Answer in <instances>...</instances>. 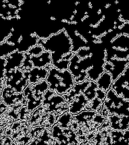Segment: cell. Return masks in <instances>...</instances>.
Instances as JSON below:
<instances>
[{"label": "cell", "mask_w": 129, "mask_h": 145, "mask_svg": "<svg viewBox=\"0 0 129 145\" xmlns=\"http://www.w3.org/2000/svg\"><path fill=\"white\" fill-rule=\"evenodd\" d=\"M107 118L92 110H83L72 118V129L77 135H87L96 130L104 122Z\"/></svg>", "instance_id": "obj_1"}, {"label": "cell", "mask_w": 129, "mask_h": 145, "mask_svg": "<svg viewBox=\"0 0 129 145\" xmlns=\"http://www.w3.org/2000/svg\"><path fill=\"white\" fill-rule=\"evenodd\" d=\"M46 81L49 84V89L61 95L68 93L75 84L72 75L68 69L61 71L53 66L49 71Z\"/></svg>", "instance_id": "obj_2"}, {"label": "cell", "mask_w": 129, "mask_h": 145, "mask_svg": "<svg viewBox=\"0 0 129 145\" xmlns=\"http://www.w3.org/2000/svg\"><path fill=\"white\" fill-rule=\"evenodd\" d=\"M37 45L41 46L45 51L63 54L72 52V49L71 38L64 28L46 40L39 39Z\"/></svg>", "instance_id": "obj_3"}, {"label": "cell", "mask_w": 129, "mask_h": 145, "mask_svg": "<svg viewBox=\"0 0 129 145\" xmlns=\"http://www.w3.org/2000/svg\"><path fill=\"white\" fill-rule=\"evenodd\" d=\"M129 112V101L118 96L111 88L108 90L103 102L101 115L105 118L112 115H126Z\"/></svg>", "instance_id": "obj_4"}, {"label": "cell", "mask_w": 129, "mask_h": 145, "mask_svg": "<svg viewBox=\"0 0 129 145\" xmlns=\"http://www.w3.org/2000/svg\"><path fill=\"white\" fill-rule=\"evenodd\" d=\"M49 87V84L44 80L37 84H28L25 88L23 93L27 100L28 109L32 113L42 105L44 96Z\"/></svg>", "instance_id": "obj_5"}, {"label": "cell", "mask_w": 129, "mask_h": 145, "mask_svg": "<svg viewBox=\"0 0 129 145\" xmlns=\"http://www.w3.org/2000/svg\"><path fill=\"white\" fill-rule=\"evenodd\" d=\"M68 104L63 95L54 91L48 89L44 96L42 105L47 108L50 113L57 117L68 111Z\"/></svg>", "instance_id": "obj_6"}, {"label": "cell", "mask_w": 129, "mask_h": 145, "mask_svg": "<svg viewBox=\"0 0 129 145\" xmlns=\"http://www.w3.org/2000/svg\"><path fill=\"white\" fill-rule=\"evenodd\" d=\"M91 65V56L83 59H80L76 54L73 56L68 69L72 75L75 83H82L86 79L87 70Z\"/></svg>", "instance_id": "obj_7"}, {"label": "cell", "mask_w": 129, "mask_h": 145, "mask_svg": "<svg viewBox=\"0 0 129 145\" xmlns=\"http://www.w3.org/2000/svg\"><path fill=\"white\" fill-rule=\"evenodd\" d=\"M1 64L2 69L4 70L6 86L13 88L16 93L23 92L29 84L28 80L25 77L23 72L18 68L5 69L2 62Z\"/></svg>", "instance_id": "obj_8"}, {"label": "cell", "mask_w": 129, "mask_h": 145, "mask_svg": "<svg viewBox=\"0 0 129 145\" xmlns=\"http://www.w3.org/2000/svg\"><path fill=\"white\" fill-rule=\"evenodd\" d=\"M29 123L31 127L44 126L52 130L54 125L57 123V117L50 113L45 106L41 105L36 109L32 113Z\"/></svg>", "instance_id": "obj_9"}, {"label": "cell", "mask_w": 129, "mask_h": 145, "mask_svg": "<svg viewBox=\"0 0 129 145\" xmlns=\"http://www.w3.org/2000/svg\"><path fill=\"white\" fill-rule=\"evenodd\" d=\"M11 136L16 145H28L31 142V127L28 122H22L20 120L14 121Z\"/></svg>", "instance_id": "obj_10"}, {"label": "cell", "mask_w": 129, "mask_h": 145, "mask_svg": "<svg viewBox=\"0 0 129 145\" xmlns=\"http://www.w3.org/2000/svg\"><path fill=\"white\" fill-rule=\"evenodd\" d=\"M51 131L52 130L44 126L31 127V141L28 145L39 143L50 145H60L58 140L52 137Z\"/></svg>", "instance_id": "obj_11"}, {"label": "cell", "mask_w": 129, "mask_h": 145, "mask_svg": "<svg viewBox=\"0 0 129 145\" xmlns=\"http://www.w3.org/2000/svg\"><path fill=\"white\" fill-rule=\"evenodd\" d=\"M129 64V59H125L116 58H105L104 69L111 75L113 83L125 71Z\"/></svg>", "instance_id": "obj_12"}, {"label": "cell", "mask_w": 129, "mask_h": 145, "mask_svg": "<svg viewBox=\"0 0 129 145\" xmlns=\"http://www.w3.org/2000/svg\"><path fill=\"white\" fill-rule=\"evenodd\" d=\"M111 88L118 96L129 101V67L127 66L125 71L112 83Z\"/></svg>", "instance_id": "obj_13"}, {"label": "cell", "mask_w": 129, "mask_h": 145, "mask_svg": "<svg viewBox=\"0 0 129 145\" xmlns=\"http://www.w3.org/2000/svg\"><path fill=\"white\" fill-rule=\"evenodd\" d=\"M1 101H3L8 106L15 105L21 103L27 105V100L24 96L23 93H16L14 90L10 87L6 86L2 90L1 94Z\"/></svg>", "instance_id": "obj_14"}, {"label": "cell", "mask_w": 129, "mask_h": 145, "mask_svg": "<svg viewBox=\"0 0 129 145\" xmlns=\"http://www.w3.org/2000/svg\"><path fill=\"white\" fill-rule=\"evenodd\" d=\"M52 67V64H50L44 68H33L30 71L23 72L28 80L29 84H37L46 80L49 71Z\"/></svg>", "instance_id": "obj_15"}, {"label": "cell", "mask_w": 129, "mask_h": 145, "mask_svg": "<svg viewBox=\"0 0 129 145\" xmlns=\"http://www.w3.org/2000/svg\"><path fill=\"white\" fill-rule=\"evenodd\" d=\"M1 60L3 62L5 69L18 68L20 69L25 59L24 53L15 51L6 56L1 57Z\"/></svg>", "instance_id": "obj_16"}, {"label": "cell", "mask_w": 129, "mask_h": 145, "mask_svg": "<svg viewBox=\"0 0 129 145\" xmlns=\"http://www.w3.org/2000/svg\"><path fill=\"white\" fill-rule=\"evenodd\" d=\"M39 38L35 33H32L27 36L20 35L16 46L17 51L26 53L32 47L36 46L38 44Z\"/></svg>", "instance_id": "obj_17"}, {"label": "cell", "mask_w": 129, "mask_h": 145, "mask_svg": "<svg viewBox=\"0 0 129 145\" xmlns=\"http://www.w3.org/2000/svg\"><path fill=\"white\" fill-rule=\"evenodd\" d=\"M75 54L70 52L67 54L51 53V64L53 67L61 71L68 69L70 59Z\"/></svg>", "instance_id": "obj_18"}, {"label": "cell", "mask_w": 129, "mask_h": 145, "mask_svg": "<svg viewBox=\"0 0 129 145\" xmlns=\"http://www.w3.org/2000/svg\"><path fill=\"white\" fill-rule=\"evenodd\" d=\"M110 127L115 130L125 131L129 129V123L127 116L112 115L108 116Z\"/></svg>", "instance_id": "obj_19"}, {"label": "cell", "mask_w": 129, "mask_h": 145, "mask_svg": "<svg viewBox=\"0 0 129 145\" xmlns=\"http://www.w3.org/2000/svg\"><path fill=\"white\" fill-rule=\"evenodd\" d=\"M90 81L91 80L86 78L82 83H75L73 87L68 93L63 95L66 102L69 104L73 101L77 95L80 93H83L84 91L89 85Z\"/></svg>", "instance_id": "obj_20"}, {"label": "cell", "mask_w": 129, "mask_h": 145, "mask_svg": "<svg viewBox=\"0 0 129 145\" xmlns=\"http://www.w3.org/2000/svg\"><path fill=\"white\" fill-rule=\"evenodd\" d=\"M88 100L83 93L78 94L73 101L68 104V111L72 114H77L85 110Z\"/></svg>", "instance_id": "obj_21"}, {"label": "cell", "mask_w": 129, "mask_h": 145, "mask_svg": "<svg viewBox=\"0 0 129 145\" xmlns=\"http://www.w3.org/2000/svg\"><path fill=\"white\" fill-rule=\"evenodd\" d=\"M51 52L44 51L38 56H32L31 59L34 68H42L51 64Z\"/></svg>", "instance_id": "obj_22"}, {"label": "cell", "mask_w": 129, "mask_h": 145, "mask_svg": "<svg viewBox=\"0 0 129 145\" xmlns=\"http://www.w3.org/2000/svg\"><path fill=\"white\" fill-rule=\"evenodd\" d=\"M111 138L112 145L115 143H125L129 145V129L125 131L112 129Z\"/></svg>", "instance_id": "obj_23"}, {"label": "cell", "mask_w": 129, "mask_h": 145, "mask_svg": "<svg viewBox=\"0 0 129 145\" xmlns=\"http://www.w3.org/2000/svg\"><path fill=\"white\" fill-rule=\"evenodd\" d=\"M96 83L99 89L107 93L111 88L113 83L111 75L107 72H104L99 77Z\"/></svg>", "instance_id": "obj_24"}, {"label": "cell", "mask_w": 129, "mask_h": 145, "mask_svg": "<svg viewBox=\"0 0 129 145\" xmlns=\"http://www.w3.org/2000/svg\"><path fill=\"white\" fill-rule=\"evenodd\" d=\"M108 45L115 48L126 50L129 48V36L120 35Z\"/></svg>", "instance_id": "obj_25"}, {"label": "cell", "mask_w": 129, "mask_h": 145, "mask_svg": "<svg viewBox=\"0 0 129 145\" xmlns=\"http://www.w3.org/2000/svg\"><path fill=\"white\" fill-rule=\"evenodd\" d=\"M73 114L66 111L63 114L57 117V123L63 129H70L72 126Z\"/></svg>", "instance_id": "obj_26"}, {"label": "cell", "mask_w": 129, "mask_h": 145, "mask_svg": "<svg viewBox=\"0 0 129 145\" xmlns=\"http://www.w3.org/2000/svg\"><path fill=\"white\" fill-rule=\"evenodd\" d=\"M103 105V101L96 97L91 101H88L85 106V110L87 111L92 110L95 111L98 114H101V112Z\"/></svg>", "instance_id": "obj_27"}, {"label": "cell", "mask_w": 129, "mask_h": 145, "mask_svg": "<svg viewBox=\"0 0 129 145\" xmlns=\"http://www.w3.org/2000/svg\"><path fill=\"white\" fill-rule=\"evenodd\" d=\"M98 89L96 82L91 80L87 88L84 91L83 94L88 101H91L96 97L97 91Z\"/></svg>", "instance_id": "obj_28"}, {"label": "cell", "mask_w": 129, "mask_h": 145, "mask_svg": "<svg viewBox=\"0 0 129 145\" xmlns=\"http://www.w3.org/2000/svg\"><path fill=\"white\" fill-rule=\"evenodd\" d=\"M24 105L19 103L15 105L9 106V109L6 112V114L13 118L14 121L19 120V113L20 108Z\"/></svg>", "instance_id": "obj_29"}, {"label": "cell", "mask_w": 129, "mask_h": 145, "mask_svg": "<svg viewBox=\"0 0 129 145\" xmlns=\"http://www.w3.org/2000/svg\"><path fill=\"white\" fill-rule=\"evenodd\" d=\"M1 57L6 56L15 51H17V48L15 45L10 44L5 41L1 43Z\"/></svg>", "instance_id": "obj_30"}, {"label": "cell", "mask_w": 129, "mask_h": 145, "mask_svg": "<svg viewBox=\"0 0 129 145\" xmlns=\"http://www.w3.org/2000/svg\"><path fill=\"white\" fill-rule=\"evenodd\" d=\"M32 112L29 110L27 105H24L20 108L19 113V120L22 122H28L32 117Z\"/></svg>", "instance_id": "obj_31"}, {"label": "cell", "mask_w": 129, "mask_h": 145, "mask_svg": "<svg viewBox=\"0 0 129 145\" xmlns=\"http://www.w3.org/2000/svg\"><path fill=\"white\" fill-rule=\"evenodd\" d=\"M24 54L25 56V60L23 62L22 66L19 69L23 72L28 71L32 69L34 67L31 61V56L28 54L27 52L24 53Z\"/></svg>", "instance_id": "obj_32"}, {"label": "cell", "mask_w": 129, "mask_h": 145, "mask_svg": "<svg viewBox=\"0 0 129 145\" xmlns=\"http://www.w3.org/2000/svg\"><path fill=\"white\" fill-rule=\"evenodd\" d=\"M111 130L112 129L111 127H109L101 131L102 137L101 145H109L112 144L111 138Z\"/></svg>", "instance_id": "obj_33"}, {"label": "cell", "mask_w": 129, "mask_h": 145, "mask_svg": "<svg viewBox=\"0 0 129 145\" xmlns=\"http://www.w3.org/2000/svg\"><path fill=\"white\" fill-rule=\"evenodd\" d=\"M44 51V50L41 46L37 45L36 46L32 47L26 52L31 56H39L42 53V52Z\"/></svg>", "instance_id": "obj_34"}, {"label": "cell", "mask_w": 129, "mask_h": 145, "mask_svg": "<svg viewBox=\"0 0 129 145\" xmlns=\"http://www.w3.org/2000/svg\"><path fill=\"white\" fill-rule=\"evenodd\" d=\"M14 120L13 118L4 113L1 116L0 118V125L1 126H5L6 125H12L14 122Z\"/></svg>", "instance_id": "obj_35"}, {"label": "cell", "mask_w": 129, "mask_h": 145, "mask_svg": "<svg viewBox=\"0 0 129 145\" xmlns=\"http://www.w3.org/2000/svg\"><path fill=\"white\" fill-rule=\"evenodd\" d=\"M101 143L102 137L101 135V131H98L95 136L91 140L90 142V145H101Z\"/></svg>", "instance_id": "obj_36"}, {"label": "cell", "mask_w": 129, "mask_h": 145, "mask_svg": "<svg viewBox=\"0 0 129 145\" xmlns=\"http://www.w3.org/2000/svg\"><path fill=\"white\" fill-rule=\"evenodd\" d=\"M120 35H125L129 36V22H126L119 30Z\"/></svg>", "instance_id": "obj_37"}, {"label": "cell", "mask_w": 129, "mask_h": 145, "mask_svg": "<svg viewBox=\"0 0 129 145\" xmlns=\"http://www.w3.org/2000/svg\"><path fill=\"white\" fill-rule=\"evenodd\" d=\"M1 143L2 145H11L14 142L11 136H5L0 137Z\"/></svg>", "instance_id": "obj_38"}, {"label": "cell", "mask_w": 129, "mask_h": 145, "mask_svg": "<svg viewBox=\"0 0 129 145\" xmlns=\"http://www.w3.org/2000/svg\"><path fill=\"white\" fill-rule=\"evenodd\" d=\"M109 127H110V120H109L108 117H107V119H105L104 122H103L102 125L97 128V130L98 131H101L107 129V128H109Z\"/></svg>", "instance_id": "obj_39"}, {"label": "cell", "mask_w": 129, "mask_h": 145, "mask_svg": "<svg viewBox=\"0 0 129 145\" xmlns=\"http://www.w3.org/2000/svg\"><path fill=\"white\" fill-rule=\"evenodd\" d=\"M0 109H1V115L0 117L2 115L4 114L5 113L7 112V111L9 109V106L7 105L5 103H4L3 101H1L0 102Z\"/></svg>", "instance_id": "obj_40"}, {"label": "cell", "mask_w": 129, "mask_h": 145, "mask_svg": "<svg viewBox=\"0 0 129 145\" xmlns=\"http://www.w3.org/2000/svg\"><path fill=\"white\" fill-rule=\"evenodd\" d=\"M4 128L5 132V136H11L12 133V126L9 125H6L4 126Z\"/></svg>", "instance_id": "obj_41"}, {"label": "cell", "mask_w": 129, "mask_h": 145, "mask_svg": "<svg viewBox=\"0 0 129 145\" xmlns=\"http://www.w3.org/2000/svg\"><path fill=\"white\" fill-rule=\"evenodd\" d=\"M5 136V132L4 126H0V137Z\"/></svg>", "instance_id": "obj_42"}, {"label": "cell", "mask_w": 129, "mask_h": 145, "mask_svg": "<svg viewBox=\"0 0 129 145\" xmlns=\"http://www.w3.org/2000/svg\"><path fill=\"white\" fill-rule=\"evenodd\" d=\"M126 116H127V118H128V121H129V112H128V113H127V114L126 115Z\"/></svg>", "instance_id": "obj_43"}, {"label": "cell", "mask_w": 129, "mask_h": 145, "mask_svg": "<svg viewBox=\"0 0 129 145\" xmlns=\"http://www.w3.org/2000/svg\"><path fill=\"white\" fill-rule=\"evenodd\" d=\"M128 67H129V65H128Z\"/></svg>", "instance_id": "obj_44"}]
</instances>
